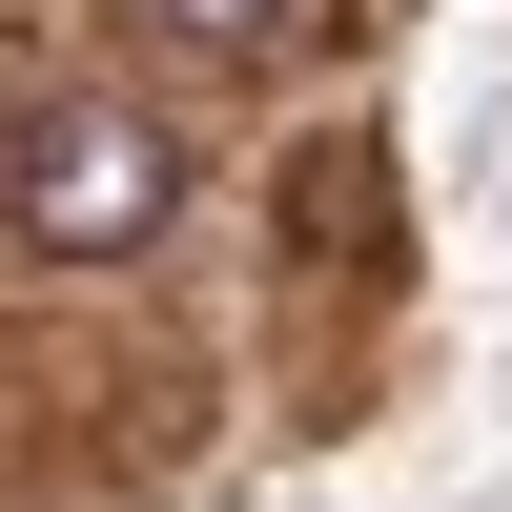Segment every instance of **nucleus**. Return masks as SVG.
Returning a JSON list of instances; mask_svg holds the SVG:
<instances>
[{
  "mask_svg": "<svg viewBox=\"0 0 512 512\" xmlns=\"http://www.w3.org/2000/svg\"><path fill=\"white\" fill-rule=\"evenodd\" d=\"M0 205H21V246H62V267H144L164 205H185V164H164V123H144V103H21Z\"/></svg>",
  "mask_w": 512,
  "mask_h": 512,
  "instance_id": "1",
  "label": "nucleus"
},
{
  "mask_svg": "<svg viewBox=\"0 0 512 512\" xmlns=\"http://www.w3.org/2000/svg\"><path fill=\"white\" fill-rule=\"evenodd\" d=\"M164 21H185V41H287L308 0H164Z\"/></svg>",
  "mask_w": 512,
  "mask_h": 512,
  "instance_id": "2",
  "label": "nucleus"
}]
</instances>
